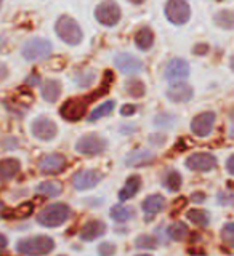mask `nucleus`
I'll use <instances>...</instances> for the list:
<instances>
[{
  "label": "nucleus",
  "mask_w": 234,
  "mask_h": 256,
  "mask_svg": "<svg viewBox=\"0 0 234 256\" xmlns=\"http://www.w3.org/2000/svg\"><path fill=\"white\" fill-rule=\"evenodd\" d=\"M103 180V174L98 170H80L72 176V186L77 190H88L95 188Z\"/></svg>",
  "instance_id": "11"
},
{
  "label": "nucleus",
  "mask_w": 234,
  "mask_h": 256,
  "mask_svg": "<svg viewBox=\"0 0 234 256\" xmlns=\"http://www.w3.org/2000/svg\"><path fill=\"white\" fill-rule=\"evenodd\" d=\"M215 112L205 110L202 114H197L191 122V132L199 138H205L212 133L213 125H215Z\"/></svg>",
  "instance_id": "10"
},
{
  "label": "nucleus",
  "mask_w": 234,
  "mask_h": 256,
  "mask_svg": "<svg viewBox=\"0 0 234 256\" xmlns=\"http://www.w3.org/2000/svg\"><path fill=\"white\" fill-rule=\"evenodd\" d=\"M53 46L47 38H31L23 46V56L28 61H40L52 54Z\"/></svg>",
  "instance_id": "5"
},
{
  "label": "nucleus",
  "mask_w": 234,
  "mask_h": 256,
  "mask_svg": "<svg viewBox=\"0 0 234 256\" xmlns=\"http://www.w3.org/2000/svg\"><path fill=\"white\" fill-rule=\"evenodd\" d=\"M192 53H194V54H205V53H208V45L207 44H199V45L194 46Z\"/></svg>",
  "instance_id": "37"
},
{
  "label": "nucleus",
  "mask_w": 234,
  "mask_h": 256,
  "mask_svg": "<svg viewBox=\"0 0 234 256\" xmlns=\"http://www.w3.org/2000/svg\"><path fill=\"white\" fill-rule=\"evenodd\" d=\"M215 22L218 24V26L224 28V29H231L234 26L232 12L231 10H223V12H220L218 14L215 16Z\"/></svg>",
  "instance_id": "33"
},
{
  "label": "nucleus",
  "mask_w": 234,
  "mask_h": 256,
  "mask_svg": "<svg viewBox=\"0 0 234 256\" xmlns=\"http://www.w3.org/2000/svg\"><path fill=\"white\" fill-rule=\"evenodd\" d=\"M21 170L20 160L16 158H2L0 160V182L13 180Z\"/></svg>",
  "instance_id": "18"
},
{
  "label": "nucleus",
  "mask_w": 234,
  "mask_h": 256,
  "mask_svg": "<svg viewBox=\"0 0 234 256\" xmlns=\"http://www.w3.org/2000/svg\"><path fill=\"white\" fill-rule=\"evenodd\" d=\"M191 200H192V202H196V204H202L205 200V194H204V192H194V194L191 196Z\"/></svg>",
  "instance_id": "38"
},
{
  "label": "nucleus",
  "mask_w": 234,
  "mask_h": 256,
  "mask_svg": "<svg viewBox=\"0 0 234 256\" xmlns=\"http://www.w3.org/2000/svg\"><path fill=\"white\" fill-rule=\"evenodd\" d=\"M135 110H136V106H132V104H125V106H122V109H120V114L127 117V116L135 114Z\"/></svg>",
  "instance_id": "36"
},
{
  "label": "nucleus",
  "mask_w": 234,
  "mask_h": 256,
  "mask_svg": "<svg viewBox=\"0 0 234 256\" xmlns=\"http://www.w3.org/2000/svg\"><path fill=\"white\" fill-rule=\"evenodd\" d=\"M2 208H4V205H2V204H0V210H2Z\"/></svg>",
  "instance_id": "44"
},
{
  "label": "nucleus",
  "mask_w": 234,
  "mask_h": 256,
  "mask_svg": "<svg viewBox=\"0 0 234 256\" xmlns=\"http://www.w3.org/2000/svg\"><path fill=\"white\" fill-rule=\"evenodd\" d=\"M189 76V64L180 60V58H175L172 61H168L167 68H165V78L168 80H183Z\"/></svg>",
  "instance_id": "17"
},
{
  "label": "nucleus",
  "mask_w": 234,
  "mask_h": 256,
  "mask_svg": "<svg viewBox=\"0 0 234 256\" xmlns=\"http://www.w3.org/2000/svg\"><path fill=\"white\" fill-rule=\"evenodd\" d=\"M55 248V240L48 236H34L21 238L16 244V252L24 256H45L50 254Z\"/></svg>",
  "instance_id": "2"
},
{
  "label": "nucleus",
  "mask_w": 234,
  "mask_h": 256,
  "mask_svg": "<svg viewBox=\"0 0 234 256\" xmlns=\"http://www.w3.org/2000/svg\"><path fill=\"white\" fill-rule=\"evenodd\" d=\"M186 218L192 224H196L197 228H207L208 222H210V214H208L205 210H200V208H192V210H188Z\"/></svg>",
  "instance_id": "25"
},
{
  "label": "nucleus",
  "mask_w": 234,
  "mask_h": 256,
  "mask_svg": "<svg viewBox=\"0 0 234 256\" xmlns=\"http://www.w3.org/2000/svg\"><path fill=\"white\" fill-rule=\"evenodd\" d=\"M116 68L124 72V74H138V72L143 70V62L136 58L133 54H128V53H120L116 56L114 60Z\"/></svg>",
  "instance_id": "15"
},
{
  "label": "nucleus",
  "mask_w": 234,
  "mask_h": 256,
  "mask_svg": "<svg viewBox=\"0 0 234 256\" xmlns=\"http://www.w3.org/2000/svg\"><path fill=\"white\" fill-rule=\"evenodd\" d=\"M7 245H8V238H7L4 234H0V253H2V252L5 250Z\"/></svg>",
  "instance_id": "40"
},
{
  "label": "nucleus",
  "mask_w": 234,
  "mask_h": 256,
  "mask_svg": "<svg viewBox=\"0 0 234 256\" xmlns=\"http://www.w3.org/2000/svg\"><path fill=\"white\" fill-rule=\"evenodd\" d=\"M98 253L100 256H112L116 253V245L111 242H103L98 245Z\"/></svg>",
  "instance_id": "35"
},
{
  "label": "nucleus",
  "mask_w": 234,
  "mask_h": 256,
  "mask_svg": "<svg viewBox=\"0 0 234 256\" xmlns=\"http://www.w3.org/2000/svg\"><path fill=\"white\" fill-rule=\"evenodd\" d=\"M7 77H8V68L5 66L4 62H0V82L5 80Z\"/></svg>",
  "instance_id": "39"
},
{
  "label": "nucleus",
  "mask_w": 234,
  "mask_h": 256,
  "mask_svg": "<svg viewBox=\"0 0 234 256\" xmlns=\"http://www.w3.org/2000/svg\"><path fill=\"white\" fill-rule=\"evenodd\" d=\"M55 30H56V34H58V37L68 45L76 46L82 42V37H84L82 29H80L77 21L74 18H71V16H66V14L60 16L58 21L55 24Z\"/></svg>",
  "instance_id": "4"
},
{
  "label": "nucleus",
  "mask_w": 234,
  "mask_h": 256,
  "mask_svg": "<svg viewBox=\"0 0 234 256\" xmlns=\"http://www.w3.org/2000/svg\"><path fill=\"white\" fill-rule=\"evenodd\" d=\"M112 82V74L108 77V82L106 78H104V84L101 86V90H98L96 93H92L88 96H84V98H71L68 100L66 102L63 104L61 109H60V114L64 120H68V122H77V120L82 118L85 114H87V108L88 104L92 101H95L98 96L104 92V90H109V84Z\"/></svg>",
  "instance_id": "1"
},
{
  "label": "nucleus",
  "mask_w": 234,
  "mask_h": 256,
  "mask_svg": "<svg viewBox=\"0 0 234 256\" xmlns=\"http://www.w3.org/2000/svg\"><path fill=\"white\" fill-rule=\"evenodd\" d=\"M165 16L172 24L181 26L186 24L191 18V8L186 0H167L165 4Z\"/></svg>",
  "instance_id": "6"
},
{
  "label": "nucleus",
  "mask_w": 234,
  "mask_h": 256,
  "mask_svg": "<svg viewBox=\"0 0 234 256\" xmlns=\"http://www.w3.org/2000/svg\"><path fill=\"white\" fill-rule=\"evenodd\" d=\"M130 2H132V4H135V5H140V4H143V2H144V0H130Z\"/></svg>",
  "instance_id": "42"
},
{
  "label": "nucleus",
  "mask_w": 234,
  "mask_h": 256,
  "mask_svg": "<svg viewBox=\"0 0 234 256\" xmlns=\"http://www.w3.org/2000/svg\"><path fill=\"white\" fill-rule=\"evenodd\" d=\"M37 194H42L45 197H58L63 192V184L60 181H44L37 186Z\"/></svg>",
  "instance_id": "24"
},
{
  "label": "nucleus",
  "mask_w": 234,
  "mask_h": 256,
  "mask_svg": "<svg viewBox=\"0 0 234 256\" xmlns=\"http://www.w3.org/2000/svg\"><path fill=\"white\" fill-rule=\"evenodd\" d=\"M192 94H194L192 86L184 82H175L168 86V90H167L168 100L173 102H188L192 98Z\"/></svg>",
  "instance_id": "16"
},
{
  "label": "nucleus",
  "mask_w": 234,
  "mask_h": 256,
  "mask_svg": "<svg viewBox=\"0 0 234 256\" xmlns=\"http://www.w3.org/2000/svg\"><path fill=\"white\" fill-rule=\"evenodd\" d=\"M167 236L172 240H175V242H181V240H184L189 236V229L184 222L176 221L167 228Z\"/></svg>",
  "instance_id": "26"
},
{
  "label": "nucleus",
  "mask_w": 234,
  "mask_h": 256,
  "mask_svg": "<svg viewBox=\"0 0 234 256\" xmlns=\"http://www.w3.org/2000/svg\"><path fill=\"white\" fill-rule=\"evenodd\" d=\"M0 8H2V0H0Z\"/></svg>",
  "instance_id": "45"
},
{
  "label": "nucleus",
  "mask_w": 234,
  "mask_h": 256,
  "mask_svg": "<svg viewBox=\"0 0 234 256\" xmlns=\"http://www.w3.org/2000/svg\"><path fill=\"white\" fill-rule=\"evenodd\" d=\"M106 229H108L106 222H103L101 220H90L80 228L79 236L82 240H85V242H93V240L106 234Z\"/></svg>",
  "instance_id": "14"
},
{
  "label": "nucleus",
  "mask_w": 234,
  "mask_h": 256,
  "mask_svg": "<svg viewBox=\"0 0 234 256\" xmlns=\"http://www.w3.org/2000/svg\"><path fill=\"white\" fill-rule=\"evenodd\" d=\"M106 148H108L106 140H103L98 134H85L76 144L77 152L84 156H98L106 150Z\"/></svg>",
  "instance_id": "8"
},
{
  "label": "nucleus",
  "mask_w": 234,
  "mask_h": 256,
  "mask_svg": "<svg viewBox=\"0 0 234 256\" xmlns=\"http://www.w3.org/2000/svg\"><path fill=\"white\" fill-rule=\"evenodd\" d=\"M32 212H34V205L31 202H24L12 212L2 210L0 212V216H4V218H8V220H24V218H28V216H31Z\"/></svg>",
  "instance_id": "23"
},
{
  "label": "nucleus",
  "mask_w": 234,
  "mask_h": 256,
  "mask_svg": "<svg viewBox=\"0 0 234 256\" xmlns=\"http://www.w3.org/2000/svg\"><path fill=\"white\" fill-rule=\"evenodd\" d=\"M68 165V160L63 154H47L40 158L39 168L45 174H58Z\"/></svg>",
  "instance_id": "13"
},
{
  "label": "nucleus",
  "mask_w": 234,
  "mask_h": 256,
  "mask_svg": "<svg viewBox=\"0 0 234 256\" xmlns=\"http://www.w3.org/2000/svg\"><path fill=\"white\" fill-rule=\"evenodd\" d=\"M127 93L133 96V98H141L146 93V86L140 78H132L127 82Z\"/></svg>",
  "instance_id": "32"
},
{
  "label": "nucleus",
  "mask_w": 234,
  "mask_h": 256,
  "mask_svg": "<svg viewBox=\"0 0 234 256\" xmlns=\"http://www.w3.org/2000/svg\"><path fill=\"white\" fill-rule=\"evenodd\" d=\"M232 158H234L232 156H231V157L228 158V172H229L231 174H232Z\"/></svg>",
  "instance_id": "41"
},
{
  "label": "nucleus",
  "mask_w": 234,
  "mask_h": 256,
  "mask_svg": "<svg viewBox=\"0 0 234 256\" xmlns=\"http://www.w3.org/2000/svg\"><path fill=\"white\" fill-rule=\"evenodd\" d=\"M159 245V240L154 236L149 234H143L140 237H136L135 240V246L140 248V250H156Z\"/></svg>",
  "instance_id": "31"
},
{
  "label": "nucleus",
  "mask_w": 234,
  "mask_h": 256,
  "mask_svg": "<svg viewBox=\"0 0 234 256\" xmlns=\"http://www.w3.org/2000/svg\"><path fill=\"white\" fill-rule=\"evenodd\" d=\"M61 82L55 78H48L42 85V98L48 102H55L61 96Z\"/></svg>",
  "instance_id": "21"
},
{
  "label": "nucleus",
  "mask_w": 234,
  "mask_h": 256,
  "mask_svg": "<svg viewBox=\"0 0 234 256\" xmlns=\"http://www.w3.org/2000/svg\"><path fill=\"white\" fill-rule=\"evenodd\" d=\"M114 108H116V102L114 101H106V102H103V104H100L98 108H95L92 112H90V116H88V120L90 122H95V120H100V118H103V117H106V116H109L112 110H114Z\"/></svg>",
  "instance_id": "29"
},
{
  "label": "nucleus",
  "mask_w": 234,
  "mask_h": 256,
  "mask_svg": "<svg viewBox=\"0 0 234 256\" xmlns=\"http://www.w3.org/2000/svg\"><path fill=\"white\" fill-rule=\"evenodd\" d=\"M181 182H183V178H181V174L178 172H176V170L167 172L164 184H165V188L168 190H170V192H178L180 188H181Z\"/></svg>",
  "instance_id": "30"
},
{
  "label": "nucleus",
  "mask_w": 234,
  "mask_h": 256,
  "mask_svg": "<svg viewBox=\"0 0 234 256\" xmlns=\"http://www.w3.org/2000/svg\"><path fill=\"white\" fill-rule=\"evenodd\" d=\"M218 164L215 156L208 152H194L186 158V166L192 172H212Z\"/></svg>",
  "instance_id": "9"
},
{
  "label": "nucleus",
  "mask_w": 234,
  "mask_h": 256,
  "mask_svg": "<svg viewBox=\"0 0 234 256\" xmlns=\"http://www.w3.org/2000/svg\"><path fill=\"white\" fill-rule=\"evenodd\" d=\"M140 188H141V178H140V176L138 174L128 176L127 181H125V186L119 192V200H122V202H125V200H130L132 197H135L136 194H138Z\"/></svg>",
  "instance_id": "20"
},
{
  "label": "nucleus",
  "mask_w": 234,
  "mask_h": 256,
  "mask_svg": "<svg viewBox=\"0 0 234 256\" xmlns=\"http://www.w3.org/2000/svg\"><path fill=\"white\" fill-rule=\"evenodd\" d=\"M56 133H58V126H56L53 120L47 117H39L34 120V124H32V134H34L37 140L50 141L55 138Z\"/></svg>",
  "instance_id": "12"
},
{
  "label": "nucleus",
  "mask_w": 234,
  "mask_h": 256,
  "mask_svg": "<svg viewBox=\"0 0 234 256\" xmlns=\"http://www.w3.org/2000/svg\"><path fill=\"white\" fill-rule=\"evenodd\" d=\"M95 16L96 21L103 26H116V24L122 18V12H120L119 5L114 2V0H104L101 2L95 10Z\"/></svg>",
  "instance_id": "7"
},
{
  "label": "nucleus",
  "mask_w": 234,
  "mask_h": 256,
  "mask_svg": "<svg viewBox=\"0 0 234 256\" xmlns=\"http://www.w3.org/2000/svg\"><path fill=\"white\" fill-rule=\"evenodd\" d=\"M152 158H154V156H152V152H149V150H135L127 157V165L140 166L144 164H149Z\"/></svg>",
  "instance_id": "28"
},
{
  "label": "nucleus",
  "mask_w": 234,
  "mask_h": 256,
  "mask_svg": "<svg viewBox=\"0 0 234 256\" xmlns=\"http://www.w3.org/2000/svg\"><path fill=\"white\" fill-rule=\"evenodd\" d=\"M141 208H143V212L146 213L148 216H154V214L160 213L165 208V198L160 194L148 196L146 198L143 200Z\"/></svg>",
  "instance_id": "19"
},
{
  "label": "nucleus",
  "mask_w": 234,
  "mask_h": 256,
  "mask_svg": "<svg viewBox=\"0 0 234 256\" xmlns=\"http://www.w3.org/2000/svg\"><path fill=\"white\" fill-rule=\"evenodd\" d=\"M58 256H66V254H58Z\"/></svg>",
  "instance_id": "46"
},
{
  "label": "nucleus",
  "mask_w": 234,
  "mask_h": 256,
  "mask_svg": "<svg viewBox=\"0 0 234 256\" xmlns=\"http://www.w3.org/2000/svg\"><path fill=\"white\" fill-rule=\"evenodd\" d=\"M154 44V32L149 28H141L140 30H136L135 34V45L140 48V50H149Z\"/></svg>",
  "instance_id": "22"
},
{
  "label": "nucleus",
  "mask_w": 234,
  "mask_h": 256,
  "mask_svg": "<svg viewBox=\"0 0 234 256\" xmlns=\"http://www.w3.org/2000/svg\"><path fill=\"white\" fill-rule=\"evenodd\" d=\"M135 216L133 208L125 206V205H114L111 208V218L116 222H127Z\"/></svg>",
  "instance_id": "27"
},
{
  "label": "nucleus",
  "mask_w": 234,
  "mask_h": 256,
  "mask_svg": "<svg viewBox=\"0 0 234 256\" xmlns=\"http://www.w3.org/2000/svg\"><path fill=\"white\" fill-rule=\"evenodd\" d=\"M136 256H151V254H136Z\"/></svg>",
  "instance_id": "43"
},
{
  "label": "nucleus",
  "mask_w": 234,
  "mask_h": 256,
  "mask_svg": "<svg viewBox=\"0 0 234 256\" xmlns=\"http://www.w3.org/2000/svg\"><path fill=\"white\" fill-rule=\"evenodd\" d=\"M221 240L224 242V245H228L229 248L234 246V224L232 222L224 224V228L221 229Z\"/></svg>",
  "instance_id": "34"
},
{
  "label": "nucleus",
  "mask_w": 234,
  "mask_h": 256,
  "mask_svg": "<svg viewBox=\"0 0 234 256\" xmlns=\"http://www.w3.org/2000/svg\"><path fill=\"white\" fill-rule=\"evenodd\" d=\"M71 208L66 204H52L37 214V222L44 228H60L69 220Z\"/></svg>",
  "instance_id": "3"
}]
</instances>
